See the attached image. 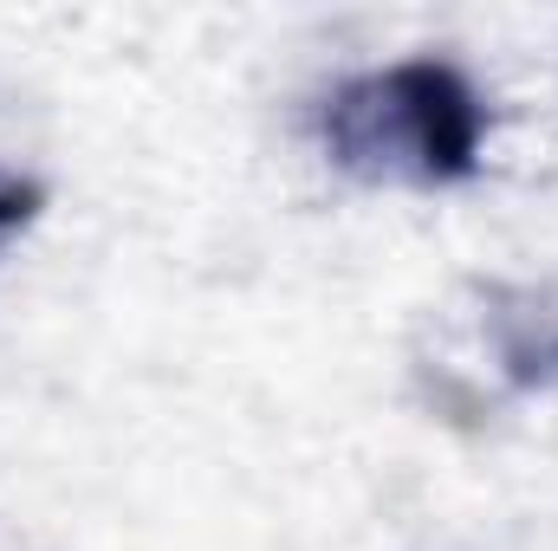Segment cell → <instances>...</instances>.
<instances>
[{
  "instance_id": "cell-2",
  "label": "cell",
  "mask_w": 558,
  "mask_h": 551,
  "mask_svg": "<svg viewBox=\"0 0 558 551\" xmlns=\"http://www.w3.org/2000/svg\"><path fill=\"white\" fill-rule=\"evenodd\" d=\"M33 215H39V188L20 182V175H0V247H7Z\"/></svg>"
},
{
  "instance_id": "cell-1",
  "label": "cell",
  "mask_w": 558,
  "mask_h": 551,
  "mask_svg": "<svg viewBox=\"0 0 558 551\" xmlns=\"http://www.w3.org/2000/svg\"><path fill=\"white\" fill-rule=\"evenodd\" d=\"M487 111L474 85L441 59H403L390 72L351 78L325 105V149L364 182L441 188L481 169Z\"/></svg>"
}]
</instances>
